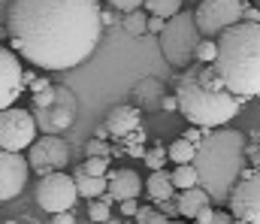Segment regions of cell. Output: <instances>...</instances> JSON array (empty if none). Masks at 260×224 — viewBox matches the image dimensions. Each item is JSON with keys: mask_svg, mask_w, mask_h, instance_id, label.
Returning <instances> with one entry per match:
<instances>
[{"mask_svg": "<svg viewBox=\"0 0 260 224\" xmlns=\"http://www.w3.org/2000/svg\"><path fill=\"white\" fill-rule=\"evenodd\" d=\"M73 182H76V191L85 197V200H100L109 188V179L106 176H85L82 170L73 173Z\"/></svg>", "mask_w": 260, "mask_h": 224, "instance_id": "cell-19", "label": "cell"}, {"mask_svg": "<svg viewBox=\"0 0 260 224\" xmlns=\"http://www.w3.org/2000/svg\"><path fill=\"white\" fill-rule=\"evenodd\" d=\"M85 154H88V157H109V146H106L103 140H88Z\"/></svg>", "mask_w": 260, "mask_h": 224, "instance_id": "cell-30", "label": "cell"}, {"mask_svg": "<svg viewBox=\"0 0 260 224\" xmlns=\"http://www.w3.org/2000/svg\"><path fill=\"white\" fill-rule=\"evenodd\" d=\"M0 224H3V221H0Z\"/></svg>", "mask_w": 260, "mask_h": 224, "instance_id": "cell-47", "label": "cell"}, {"mask_svg": "<svg viewBox=\"0 0 260 224\" xmlns=\"http://www.w3.org/2000/svg\"><path fill=\"white\" fill-rule=\"evenodd\" d=\"M34 197H37L40 209H46L49 215H61V212H70L76 206L79 191H76L73 176H67V173H49V176L40 179Z\"/></svg>", "mask_w": 260, "mask_h": 224, "instance_id": "cell-7", "label": "cell"}, {"mask_svg": "<svg viewBox=\"0 0 260 224\" xmlns=\"http://www.w3.org/2000/svg\"><path fill=\"white\" fill-rule=\"evenodd\" d=\"M27 164L34 173H40V179L49 173H64V167L70 164V146L61 137H40L27 149Z\"/></svg>", "mask_w": 260, "mask_h": 224, "instance_id": "cell-11", "label": "cell"}, {"mask_svg": "<svg viewBox=\"0 0 260 224\" xmlns=\"http://www.w3.org/2000/svg\"><path fill=\"white\" fill-rule=\"evenodd\" d=\"M34 112V121H37V131H43L46 137H58L64 134L67 127L76 121V112H79V100L73 91H67L58 85V97L49 109H30Z\"/></svg>", "mask_w": 260, "mask_h": 224, "instance_id": "cell-9", "label": "cell"}, {"mask_svg": "<svg viewBox=\"0 0 260 224\" xmlns=\"http://www.w3.org/2000/svg\"><path fill=\"white\" fill-rule=\"evenodd\" d=\"M121 24H124V30H127L133 40H139V37L148 34V12L145 9H136V12H130V15L121 18Z\"/></svg>", "mask_w": 260, "mask_h": 224, "instance_id": "cell-23", "label": "cell"}, {"mask_svg": "<svg viewBox=\"0 0 260 224\" xmlns=\"http://www.w3.org/2000/svg\"><path fill=\"white\" fill-rule=\"evenodd\" d=\"M245 157H248L254 167H260V134H254V140L248 143V149H245Z\"/></svg>", "mask_w": 260, "mask_h": 224, "instance_id": "cell-31", "label": "cell"}, {"mask_svg": "<svg viewBox=\"0 0 260 224\" xmlns=\"http://www.w3.org/2000/svg\"><path fill=\"white\" fill-rule=\"evenodd\" d=\"M79 170L85 176H109V157H85Z\"/></svg>", "mask_w": 260, "mask_h": 224, "instance_id": "cell-27", "label": "cell"}, {"mask_svg": "<svg viewBox=\"0 0 260 224\" xmlns=\"http://www.w3.org/2000/svg\"><path fill=\"white\" fill-rule=\"evenodd\" d=\"M206 134H209V131H203V127H188V131L182 134V140H188V143L197 149V146L203 143V137H206Z\"/></svg>", "mask_w": 260, "mask_h": 224, "instance_id": "cell-32", "label": "cell"}, {"mask_svg": "<svg viewBox=\"0 0 260 224\" xmlns=\"http://www.w3.org/2000/svg\"><path fill=\"white\" fill-rule=\"evenodd\" d=\"M173 94L179 100V112L203 131L227 127V121H233L245 103L242 97L227 91V85L218 79L212 64H197V61L176 76Z\"/></svg>", "mask_w": 260, "mask_h": 224, "instance_id": "cell-2", "label": "cell"}, {"mask_svg": "<svg viewBox=\"0 0 260 224\" xmlns=\"http://www.w3.org/2000/svg\"><path fill=\"white\" fill-rule=\"evenodd\" d=\"M236 224H260V170H248L227 203Z\"/></svg>", "mask_w": 260, "mask_h": 224, "instance_id": "cell-10", "label": "cell"}, {"mask_svg": "<svg viewBox=\"0 0 260 224\" xmlns=\"http://www.w3.org/2000/svg\"><path fill=\"white\" fill-rule=\"evenodd\" d=\"M215 58H218V43L215 40H200V46L194 52V61L197 64H215Z\"/></svg>", "mask_w": 260, "mask_h": 224, "instance_id": "cell-26", "label": "cell"}, {"mask_svg": "<svg viewBox=\"0 0 260 224\" xmlns=\"http://www.w3.org/2000/svg\"><path fill=\"white\" fill-rule=\"evenodd\" d=\"M157 212H164L167 218H170V215H179V206H176V197H173V200H167V203H160V209H157Z\"/></svg>", "mask_w": 260, "mask_h": 224, "instance_id": "cell-39", "label": "cell"}, {"mask_svg": "<svg viewBox=\"0 0 260 224\" xmlns=\"http://www.w3.org/2000/svg\"><path fill=\"white\" fill-rule=\"evenodd\" d=\"M160 109H164V112H176V109H179V100H176V94H164V100H160Z\"/></svg>", "mask_w": 260, "mask_h": 224, "instance_id": "cell-36", "label": "cell"}, {"mask_svg": "<svg viewBox=\"0 0 260 224\" xmlns=\"http://www.w3.org/2000/svg\"><path fill=\"white\" fill-rule=\"evenodd\" d=\"M3 224H18V221H3Z\"/></svg>", "mask_w": 260, "mask_h": 224, "instance_id": "cell-45", "label": "cell"}, {"mask_svg": "<svg viewBox=\"0 0 260 224\" xmlns=\"http://www.w3.org/2000/svg\"><path fill=\"white\" fill-rule=\"evenodd\" d=\"M12 52L40 70L61 73L85 64L103 37L100 0H9Z\"/></svg>", "mask_w": 260, "mask_h": 224, "instance_id": "cell-1", "label": "cell"}, {"mask_svg": "<svg viewBox=\"0 0 260 224\" xmlns=\"http://www.w3.org/2000/svg\"><path fill=\"white\" fill-rule=\"evenodd\" d=\"M245 0H203L194 9V24L203 40H218L227 27L239 24Z\"/></svg>", "mask_w": 260, "mask_h": 224, "instance_id": "cell-6", "label": "cell"}, {"mask_svg": "<svg viewBox=\"0 0 260 224\" xmlns=\"http://www.w3.org/2000/svg\"><path fill=\"white\" fill-rule=\"evenodd\" d=\"M88 218H91L94 224L109 221V218H112V197L103 194L100 200H91V203H88Z\"/></svg>", "mask_w": 260, "mask_h": 224, "instance_id": "cell-24", "label": "cell"}, {"mask_svg": "<svg viewBox=\"0 0 260 224\" xmlns=\"http://www.w3.org/2000/svg\"><path fill=\"white\" fill-rule=\"evenodd\" d=\"M182 6H185V0H145V12L148 15H154V18H164V21H170V18H176L179 12H182Z\"/></svg>", "mask_w": 260, "mask_h": 224, "instance_id": "cell-20", "label": "cell"}, {"mask_svg": "<svg viewBox=\"0 0 260 224\" xmlns=\"http://www.w3.org/2000/svg\"><path fill=\"white\" fill-rule=\"evenodd\" d=\"M18 224H40V221H34V218H27V221H18Z\"/></svg>", "mask_w": 260, "mask_h": 224, "instance_id": "cell-44", "label": "cell"}, {"mask_svg": "<svg viewBox=\"0 0 260 224\" xmlns=\"http://www.w3.org/2000/svg\"><path fill=\"white\" fill-rule=\"evenodd\" d=\"M248 137L233 127H218L203 137L194 154V170L200 188L212 197V206H227L233 188L248 173Z\"/></svg>", "mask_w": 260, "mask_h": 224, "instance_id": "cell-3", "label": "cell"}, {"mask_svg": "<svg viewBox=\"0 0 260 224\" xmlns=\"http://www.w3.org/2000/svg\"><path fill=\"white\" fill-rule=\"evenodd\" d=\"M148 224H173V218H167L164 212H157V209H154V212H151V218H148Z\"/></svg>", "mask_w": 260, "mask_h": 224, "instance_id": "cell-41", "label": "cell"}, {"mask_svg": "<svg viewBox=\"0 0 260 224\" xmlns=\"http://www.w3.org/2000/svg\"><path fill=\"white\" fill-rule=\"evenodd\" d=\"M118 212H121L124 218H136V212H139V200H124V203H118Z\"/></svg>", "mask_w": 260, "mask_h": 224, "instance_id": "cell-33", "label": "cell"}, {"mask_svg": "<svg viewBox=\"0 0 260 224\" xmlns=\"http://www.w3.org/2000/svg\"><path fill=\"white\" fill-rule=\"evenodd\" d=\"M215 73L242 100L260 97V24L239 21L227 27L218 40Z\"/></svg>", "mask_w": 260, "mask_h": 224, "instance_id": "cell-4", "label": "cell"}, {"mask_svg": "<svg viewBox=\"0 0 260 224\" xmlns=\"http://www.w3.org/2000/svg\"><path fill=\"white\" fill-rule=\"evenodd\" d=\"M145 194H148V200H151V206L157 203H167V200H173L176 197V188H173V179H170V173L167 170H154L148 179H145Z\"/></svg>", "mask_w": 260, "mask_h": 224, "instance_id": "cell-17", "label": "cell"}, {"mask_svg": "<svg viewBox=\"0 0 260 224\" xmlns=\"http://www.w3.org/2000/svg\"><path fill=\"white\" fill-rule=\"evenodd\" d=\"M52 224H76L73 212H61V215H52Z\"/></svg>", "mask_w": 260, "mask_h": 224, "instance_id": "cell-40", "label": "cell"}, {"mask_svg": "<svg viewBox=\"0 0 260 224\" xmlns=\"http://www.w3.org/2000/svg\"><path fill=\"white\" fill-rule=\"evenodd\" d=\"M176 206H179V215L182 218H194L206 209V206H212V197L197 185V188H188V191H179V197H176Z\"/></svg>", "mask_w": 260, "mask_h": 224, "instance_id": "cell-16", "label": "cell"}, {"mask_svg": "<svg viewBox=\"0 0 260 224\" xmlns=\"http://www.w3.org/2000/svg\"><path fill=\"white\" fill-rule=\"evenodd\" d=\"M46 88H52V82H49L46 76H37V79H34V85H30V91H34V94H40V91H46Z\"/></svg>", "mask_w": 260, "mask_h": 224, "instance_id": "cell-38", "label": "cell"}, {"mask_svg": "<svg viewBox=\"0 0 260 224\" xmlns=\"http://www.w3.org/2000/svg\"><path fill=\"white\" fill-rule=\"evenodd\" d=\"M112 9H118V12H136V9H142L145 6V0H106Z\"/></svg>", "mask_w": 260, "mask_h": 224, "instance_id": "cell-29", "label": "cell"}, {"mask_svg": "<svg viewBox=\"0 0 260 224\" xmlns=\"http://www.w3.org/2000/svg\"><path fill=\"white\" fill-rule=\"evenodd\" d=\"M109 24H115V15L112 12H103V27H109Z\"/></svg>", "mask_w": 260, "mask_h": 224, "instance_id": "cell-42", "label": "cell"}, {"mask_svg": "<svg viewBox=\"0 0 260 224\" xmlns=\"http://www.w3.org/2000/svg\"><path fill=\"white\" fill-rule=\"evenodd\" d=\"M37 121H34V112L30 109H3L0 112V149L6 151H24L34 146V137H37Z\"/></svg>", "mask_w": 260, "mask_h": 224, "instance_id": "cell-8", "label": "cell"}, {"mask_svg": "<svg viewBox=\"0 0 260 224\" xmlns=\"http://www.w3.org/2000/svg\"><path fill=\"white\" fill-rule=\"evenodd\" d=\"M30 176V164L21 151H6L0 149V203L15 200Z\"/></svg>", "mask_w": 260, "mask_h": 224, "instance_id": "cell-12", "label": "cell"}, {"mask_svg": "<svg viewBox=\"0 0 260 224\" xmlns=\"http://www.w3.org/2000/svg\"><path fill=\"white\" fill-rule=\"evenodd\" d=\"M142 161H145V167H148L151 173H154V170H164V164L170 161V157H167V146H151V149H145Z\"/></svg>", "mask_w": 260, "mask_h": 224, "instance_id": "cell-25", "label": "cell"}, {"mask_svg": "<svg viewBox=\"0 0 260 224\" xmlns=\"http://www.w3.org/2000/svg\"><path fill=\"white\" fill-rule=\"evenodd\" d=\"M206 224H236V218H233L230 212H224V209H215L212 221H206Z\"/></svg>", "mask_w": 260, "mask_h": 224, "instance_id": "cell-34", "label": "cell"}, {"mask_svg": "<svg viewBox=\"0 0 260 224\" xmlns=\"http://www.w3.org/2000/svg\"><path fill=\"white\" fill-rule=\"evenodd\" d=\"M151 212H154V206H139V212H136V218H133V221H136V224H148Z\"/></svg>", "mask_w": 260, "mask_h": 224, "instance_id": "cell-37", "label": "cell"}, {"mask_svg": "<svg viewBox=\"0 0 260 224\" xmlns=\"http://www.w3.org/2000/svg\"><path fill=\"white\" fill-rule=\"evenodd\" d=\"M55 97H58V85H52V88L34 94V109H49V106L55 103Z\"/></svg>", "mask_w": 260, "mask_h": 224, "instance_id": "cell-28", "label": "cell"}, {"mask_svg": "<svg viewBox=\"0 0 260 224\" xmlns=\"http://www.w3.org/2000/svg\"><path fill=\"white\" fill-rule=\"evenodd\" d=\"M91 224H94V221H91ZM100 224H121V221H118V218H109V221H100Z\"/></svg>", "mask_w": 260, "mask_h": 224, "instance_id": "cell-43", "label": "cell"}, {"mask_svg": "<svg viewBox=\"0 0 260 224\" xmlns=\"http://www.w3.org/2000/svg\"><path fill=\"white\" fill-rule=\"evenodd\" d=\"M142 124V109H136L133 103H121V106H112L109 115H106V134L112 140H127L130 134H136Z\"/></svg>", "mask_w": 260, "mask_h": 224, "instance_id": "cell-14", "label": "cell"}, {"mask_svg": "<svg viewBox=\"0 0 260 224\" xmlns=\"http://www.w3.org/2000/svg\"><path fill=\"white\" fill-rule=\"evenodd\" d=\"M130 97H133V106H136V109L154 106V103L164 100V82H160V79H139L136 88L130 91Z\"/></svg>", "mask_w": 260, "mask_h": 224, "instance_id": "cell-18", "label": "cell"}, {"mask_svg": "<svg viewBox=\"0 0 260 224\" xmlns=\"http://www.w3.org/2000/svg\"><path fill=\"white\" fill-rule=\"evenodd\" d=\"M109 188H106V194L112 197V200H118V203H124V200H139V194L145 191V182H142V176L136 173V170H130V167H121V170H109Z\"/></svg>", "mask_w": 260, "mask_h": 224, "instance_id": "cell-15", "label": "cell"}, {"mask_svg": "<svg viewBox=\"0 0 260 224\" xmlns=\"http://www.w3.org/2000/svg\"><path fill=\"white\" fill-rule=\"evenodd\" d=\"M24 91V67H21V58L0 46V112L3 109H12L15 100L21 97Z\"/></svg>", "mask_w": 260, "mask_h": 224, "instance_id": "cell-13", "label": "cell"}, {"mask_svg": "<svg viewBox=\"0 0 260 224\" xmlns=\"http://www.w3.org/2000/svg\"><path fill=\"white\" fill-rule=\"evenodd\" d=\"M164 27H167V21H164V18H154V15H148V34L160 37V34H164Z\"/></svg>", "mask_w": 260, "mask_h": 224, "instance_id": "cell-35", "label": "cell"}, {"mask_svg": "<svg viewBox=\"0 0 260 224\" xmlns=\"http://www.w3.org/2000/svg\"><path fill=\"white\" fill-rule=\"evenodd\" d=\"M194 154H197V149L188 143V140H173L170 146H167V157L176 164V167H182V164H194Z\"/></svg>", "mask_w": 260, "mask_h": 224, "instance_id": "cell-21", "label": "cell"}, {"mask_svg": "<svg viewBox=\"0 0 260 224\" xmlns=\"http://www.w3.org/2000/svg\"><path fill=\"white\" fill-rule=\"evenodd\" d=\"M200 40L203 37H200V30H197V24H194V12L182 9L176 18L167 21V27L160 34V52H164L167 64L176 67L179 73L188 70L194 64V52H197V46H200Z\"/></svg>", "mask_w": 260, "mask_h": 224, "instance_id": "cell-5", "label": "cell"}, {"mask_svg": "<svg viewBox=\"0 0 260 224\" xmlns=\"http://www.w3.org/2000/svg\"><path fill=\"white\" fill-rule=\"evenodd\" d=\"M173 224H185V221H173Z\"/></svg>", "mask_w": 260, "mask_h": 224, "instance_id": "cell-46", "label": "cell"}, {"mask_svg": "<svg viewBox=\"0 0 260 224\" xmlns=\"http://www.w3.org/2000/svg\"><path fill=\"white\" fill-rule=\"evenodd\" d=\"M170 179H173V188H179V191H188V188H197V185H200V176H197L194 164L176 167V170L170 173Z\"/></svg>", "mask_w": 260, "mask_h": 224, "instance_id": "cell-22", "label": "cell"}]
</instances>
